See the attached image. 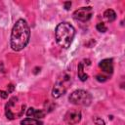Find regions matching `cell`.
<instances>
[{
    "label": "cell",
    "instance_id": "cell-17",
    "mask_svg": "<svg viewBox=\"0 0 125 125\" xmlns=\"http://www.w3.org/2000/svg\"><path fill=\"white\" fill-rule=\"evenodd\" d=\"M0 98L1 99H7L8 98V93L5 91H0Z\"/></svg>",
    "mask_w": 125,
    "mask_h": 125
},
{
    "label": "cell",
    "instance_id": "cell-5",
    "mask_svg": "<svg viewBox=\"0 0 125 125\" xmlns=\"http://www.w3.org/2000/svg\"><path fill=\"white\" fill-rule=\"evenodd\" d=\"M70 81H71V77L65 73L62 75V78H59L52 89V97L58 99L61 96H62L66 92L68 85L70 84Z\"/></svg>",
    "mask_w": 125,
    "mask_h": 125
},
{
    "label": "cell",
    "instance_id": "cell-7",
    "mask_svg": "<svg viewBox=\"0 0 125 125\" xmlns=\"http://www.w3.org/2000/svg\"><path fill=\"white\" fill-rule=\"evenodd\" d=\"M81 120V111L75 108L67 110L64 115V122L67 125H76Z\"/></svg>",
    "mask_w": 125,
    "mask_h": 125
},
{
    "label": "cell",
    "instance_id": "cell-11",
    "mask_svg": "<svg viewBox=\"0 0 125 125\" xmlns=\"http://www.w3.org/2000/svg\"><path fill=\"white\" fill-rule=\"evenodd\" d=\"M104 19H105L107 21L110 22V21H113L116 19V14H115V12H114L112 9H107V10L104 11Z\"/></svg>",
    "mask_w": 125,
    "mask_h": 125
},
{
    "label": "cell",
    "instance_id": "cell-18",
    "mask_svg": "<svg viewBox=\"0 0 125 125\" xmlns=\"http://www.w3.org/2000/svg\"><path fill=\"white\" fill-rule=\"evenodd\" d=\"M70 7H71V2H70V1L64 2V8H65V10H69Z\"/></svg>",
    "mask_w": 125,
    "mask_h": 125
},
{
    "label": "cell",
    "instance_id": "cell-4",
    "mask_svg": "<svg viewBox=\"0 0 125 125\" xmlns=\"http://www.w3.org/2000/svg\"><path fill=\"white\" fill-rule=\"evenodd\" d=\"M92 95L88 92V91H85V90H75L73 91L69 98H68V101L75 104V105H81V106H88L91 104L92 103Z\"/></svg>",
    "mask_w": 125,
    "mask_h": 125
},
{
    "label": "cell",
    "instance_id": "cell-2",
    "mask_svg": "<svg viewBox=\"0 0 125 125\" xmlns=\"http://www.w3.org/2000/svg\"><path fill=\"white\" fill-rule=\"evenodd\" d=\"M55 36L57 43L64 49H67L75 36L74 27L68 22H61L57 25L55 30Z\"/></svg>",
    "mask_w": 125,
    "mask_h": 125
},
{
    "label": "cell",
    "instance_id": "cell-15",
    "mask_svg": "<svg viewBox=\"0 0 125 125\" xmlns=\"http://www.w3.org/2000/svg\"><path fill=\"white\" fill-rule=\"evenodd\" d=\"M96 78H97V80H98V81H101V82H104V81H105V80H107V78H108V76H106V75H102V74H98V75L96 76Z\"/></svg>",
    "mask_w": 125,
    "mask_h": 125
},
{
    "label": "cell",
    "instance_id": "cell-1",
    "mask_svg": "<svg viewBox=\"0 0 125 125\" xmlns=\"http://www.w3.org/2000/svg\"><path fill=\"white\" fill-rule=\"evenodd\" d=\"M30 28L26 21L20 19L16 21L11 32L10 45L14 51L22 50L29 42Z\"/></svg>",
    "mask_w": 125,
    "mask_h": 125
},
{
    "label": "cell",
    "instance_id": "cell-3",
    "mask_svg": "<svg viewBox=\"0 0 125 125\" xmlns=\"http://www.w3.org/2000/svg\"><path fill=\"white\" fill-rule=\"evenodd\" d=\"M25 108V104L21 103L18 97H12L5 106V114L8 119L13 120L21 117Z\"/></svg>",
    "mask_w": 125,
    "mask_h": 125
},
{
    "label": "cell",
    "instance_id": "cell-6",
    "mask_svg": "<svg viewBox=\"0 0 125 125\" xmlns=\"http://www.w3.org/2000/svg\"><path fill=\"white\" fill-rule=\"evenodd\" d=\"M92 15H93V9L92 7L88 6V7H82L77 9L76 11H74L72 16L74 20L85 22L92 18Z\"/></svg>",
    "mask_w": 125,
    "mask_h": 125
},
{
    "label": "cell",
    "instance_id": "cell-13",
    "mask_svg": "<svg viewBox=\"0 0 125 125\" xmlns=\"http://www.w3.org/2000/svg\"><path fill=\"white\" fill-rule=\"evenodd\" d=\"M96 28H97V30L100 31V32H105V31L107 30V27L105 26V24H104V22H99V23H97Z\"/></svg>",
    "mask_w": 125,
    "mask_h": 125
},
{
    "label": "cell",
    "instance_id": "cell-14",
    "mask_svg": "<svg viewBox=\"0 0 125 125\" xmlns=\"http://www.w3.org/2000/svg\"><path fill=\"white\" fill-rule=\"evenodd\" d=\"M93 121H94V123L96 125H104L105 124L104 121V119H102L101 117H98V116H95L93 118Z\"/></svg>",
    "mask_w": 125,
    "mask_h": 125
},
{
    "label": "cell",
    "instance_id": "cell-8",
    "mask_svg": "<svg viewBox=\"0 0 125 125\" xmlns=\"http://www.w3.org/2000/svg\"><path fill=\"white\" fill-rule=\"evenodd\" d=\"M99 67L106 74V76H108L113 71V62H112V60L111 59L102 60L100 62V63H99Z\"/></svg>",
    "mask_w": 125,
    "mask_h": 125
},
{
    "label": "cell",
    "instance_id": "cell-10",
    "mask_svg": "<svg viewBox=\"0 0 125 125\" xmlns=\"http://www.w3.org/2000/svg\"><path fill=\"white\" fill-rule=\"evenodd\" d=\"M77 74L81 81H86L88 79V75L84 72V63L81 62L77 65Z\"/></svg>",
    "mask_w": 125,
    "mask_h": 125
},
{
    "label": "cell",
    "instance_id": "cell-16",
    "mask_svg": "<svg viewBox=\"0 0 125 125\" xmlns=\"http://www.w3.org/2000/svg\"><path fill=\"white\" fill-rule=\"evenodd\" d=\"M14 89H15V87H14V85H13V84H9V85L7 86V93L9 94V93H11V92H13V91H14Z\"/></svg>",
    "mask_w": 125,
    "mask_h": 125
},
{
    "label": "cell",
    "instance_id": "cell-9",
    "mask_svg": "<svg viewBox=\"0 0 125 125\" xmlns=\"http://www.w3.org/2000/svg\"><path fill=\"white\" fill-rule=\"evenodd\" d=\"M26 115L28 117H35L36 119H39L45 116V112L41 109H35L33 107H29L26 111Z\"/></svg>",
    "mask_w": 125,
    "mask_h": 125
},
{
    "label": "cell",
    "instance_id": "cell-12",
    "mask_svg": "<svg viewBox=\"0 0 125 125\" xmlns=\"http://www.w3.org/2000/svg\"><path fill=\"white\" fill-rule=\"evenodd\" d=\"M43 123L36 118H25L21 121V125H42Z\"/></svg>",
    "mask_w": 125,
    "mask_h": 125
}]
</instances>
